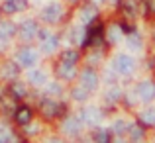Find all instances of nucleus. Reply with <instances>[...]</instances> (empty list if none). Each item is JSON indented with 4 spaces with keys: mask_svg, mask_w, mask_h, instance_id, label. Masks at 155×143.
I'll use <instances>...</instances> for the list:
<instances>
[{
    "mask_svg": "<svg viewBox=\"0 0 155 143\" xmlns=\"http://www.w3.org/2000/svg\"><path fill=\"white\" fill-rule=\"evenodd\" d=\"M12 96H16V98H22V96H26V88H24V84H14L12 86Z\"/></svg>",
    "mask_w": 155,
    "mask_h": 143,
    "instance_id": "6ab92c4d",
    "label": "nucleus"
},
{
    "mask_svg": "<svg viewBox=\"0 0 155 143\" xmlns=\"http://www.w3.org/2000/svg\"><path fill=\"white\" fill-rule=\"evenodd\" d=\"M38 24L34 22V20H26V22L20 26V35H22L24 39H31L35 34H38Z\"/></svg>",
    "mask_w": 155,
    "mask_h": 143,
    "instance_id": "423d86ee",
    "label": "nucleus"
},
{
    "mask_svg": "<svg viewBox=\"0 0 155 143\" xmlns=\"http://www.w3.org/2000/svg\"><path fill=\"white\" fill-rule=\"evenodd\" d=\"M63 132L67 133V135H79V133H81V122L77 120V118H69V120H65Z\"/></svg>",
    "mask_w": 155,
    "mask_h": 143,
    "instance_id": "1a4fd4ad",
    "label": "nucleus"
},
{
    "mask_svg": "<svg viewBox=\"0 0 155 143\" xmlns=\"http://www.w3.org/2000/svg\"><path fill=\"white\" fill-rule=\"evenodd\" d=\"M143 122H145V124L155 125V108L147 110V112H143Z\"/></svg>",
    "mask_w": 155,
    "mask_h": 143,
    "instance_id": "aec40b11",
    "label": "nucleus"
},
{
    "mask_svg": "<svg viewBox=\"0 0 155 143\" xmlns=\"http://www.w3.org/2000/svg\"><path fill=\"white\" fill-rule=\"evenodd\" d=\"M14 118H16L18 124L26 125V124H30V120H31V110L28 108V106H20V108H16Z\"/></svg>",
    "mask_w": 155,
    "mask_h": 143,
    "instance_id": "6e6552de",
    "label": "nucleus"
},
{
    "mask_svg": "<svg viewBox=\"0 0 155 143\" xmlns=\"http://www.w3.org/2000/svg\"><path fill=\"white\" fill-rule=\"evenodd\" d=\"M118 37H120V30H118L116 26L110 28V31H108V39H110V41H118Z\"/></svg>",
    "mask_w": 155,
    "mask_h": 143,
    "instance_id": "4be33fe9",
    "label": "nucleus"
},
{
    "mask_svg": "<svg viewBox=\"0 0 155 143\" xmlns=\"http://www.w3.org/2000/svg\"><path fill=\"white\" fill-rule=\"evenodd\" d=\"M61 61L67 63V65H75L77 61H79V53L73 51V49H69V51H65L63 55H61Z\"/></svg>",
    "mask_w": 155,
    "mask_h": 143,
    "instance_id": "2eb2a0df",
    "label": "nucleus"
},
{
    "mask_svg": "<svg viewBox=\"0 0 155 143\" xmlns=\"http://www.w3.org/2000/svg\"><path fill=\"white\" fill-rule=\"evenodd\" d=\"M137 94H140V98H143V100H151V98H155V84L141 83L137 86Z\"/></svg>",
    "mask_w": 155,
    "mask_h": 143,
    "instance_id": "9d476101",
    "label": "nucleus"
},
{
    "mask_svg": "<svg viewBox=\"0 0 155 143\" xmlns=\"http://www.w3.org/2000/svg\"><path fill=\"white\" fill-rule=\"evenodd\" d=\"M126 129H128V128H126V124L122 120H118L116 124H114V132H116V133H124Z\"/></svg>",
    "mask_w": 155,
    "mask_h": 143,
    "instance_id": "5701e85b",
    "label": "nucleus"
},
{
    "mask_svg": "<svg viewBox=\"0 0 155 143\" xmlns=\"http://www.w3.org/2000/svg\"><path fill=\"white\" fill-rule=\"evenodd\" d=\"M2 75L6 76V79H16V76H18V65H14V63H8L6 67L2 69Z\"/></svg>",
    "mask_w": 155,
    "mask_h": 143,
    "instance_id": "f3484780",
    "label": "nucleus"
},
{
    "mask_svg": "<svg viewBox=\"0 0 155 143\" xmlns=\"http://www.w3.org/2000/svg\"><path fill=\"white\" fill-rule=\"evenodd\" d=\"M84 120L91 122V124H96V122L100 120V116H98V112H96L94 108H88L87 112H84Z\"/></svg>",
    "mask_w": 155,
    "mask_h": 143,
    "instance_id": "a211bd4d",
    "label": "nucleus"
},
{
    "mask_svg": "<svg viewBox=\"0 0 155 143\" xmlns=\"http://www.w3.org/2000/svg\"><path fill=\"white\" fill-rule=\"evenodd\" d=\"M73 96H75V100H84V98H87V88H75V90H73Z\"/></svg>",
    "mask_w": 155,
    "mask_h": 143,
    "instance_id": "412c9836",
    "label": "nucleus"
},
{
    "mask_svg": "<svg viewBox=\"0 0 155 143\" xmlns=\"http://www.w3.org/2000/svg\"><path fill=\"white\" fill-rule=\"evenodd\" d=\"M57 75H59L61 79H73V76H75V65L61 63V67L57 69Z\"/></svg>",
    "mask_w": 155,
    "mask_h": 143,
    "instance_id": "f8f14e48",
    "label": "nucleus"
},
{
    "mask_svg": "<svg viewBox=\"0 0 155 143\" xmlns=\"http://www.w3.org/2000/svg\"><path fill=\"white\" fill-rule=\"evenodd\" d=\"M122 8H124L126 14H130V16L134 14V6H132V2H124V4H122Z\"/></svg>",
    "mask_w": 155,
    "mask_h": 143,
    "instance_id": "a878e982",
    "label": "nucleus"
},
{
    "mask_svg": "<svg viewBox=\"0 0 155 143\" xmlns=\"http://www.w3.org/2000/svg\"><path fill=\"white\" fill-rule=\"evenodd\" d=\"M57 45H59V39H57L55 35L47 34L45 37H43V51H47V53H53V51L57 49Z\"/></svg>",
    "mask_w": 155,
    "mask_h": 143,
    "instance_id": "9b49d317",
    "label": "nucleus"
},
{
    "mask_svg": "<svg viewBox=\"0 0 155 143\" xmlns=\"http://www.w3.org/2000/svg\"><path fill=\"white\" fill-rule=\"evenodd\" d=\"M94 16H96V8L94 6H84L83 10H81V20H83L84 24L92 22V20H94Z\"/></svg>",
    "mask_w": 155,
    "mask_h": 143,
    "instance_id": "ddd939ff",
    "label": "nucleus"
},
{
    "mask_svg": "<svg viewBox=\"0 0 155 143\" xmlns=\"http://www.w3.org/2000/svg\"><path fill=\"white\" fill-rule=\"evenodd\" d=\"M49 92H59V86H57V84H51V86H49Z\"/></svg>",
    "mask_w": 155,
    "mask_h": 143,
    "instance_id": "cd10ccee",
    "label": "nucleus"
},
{
    "mask_svg": "<svg viewBox=\"0 0 155 143\" xmlns=\"http://www.w3.org/2000/svg\"><path fill=\"white\" fill-rule=\"evenodd\" d=\"M81 84H83L87 90H94V88L98 86L96 73H92V71H83V75H81Z\"/></svg>",
    "mask_w": 155,
    "mask_h": 143,
    "instance_id": "0eeeda50",
    "label": "nucleus"
},
{
    "mask_svg": "<svg viewBox=\"0 0 155 143\" xmlns=\"http://www.w3.org/2000/svg\"><path fill=\"white\" fill-rule=\"evenodd\" d=\"M28 79H30L31 84H43L45 83V73L43 71H31Z\"/></svg>",
    "mask_w": 155,
    "mask_h": 143,
    "instance_id": "dca6fc26",
    "label": "nucleus"
},
{
    "mask_svg": "<svg viewBox=\"0 0 155 143\" xmlns=\"http://www.w3.org/2000/svg\"><path fill=\"white\" fill-rule=\"evenodd\" d=\"M141 135H143V133H141V129H137V128L132 129V137H134V139H141Z\"/></svg>",
    "mask_w": 155,
    "mask_h": 143,
    "instance_id": "bb28decb",
    "label": "nucleus"
},
{
    "mask_svg": "<svg viewBox=\"0 0 155 143\" xmlns=\"http://www.w3.org/2000/svg\"><path fill=\"white\" fill-rule=\"evenodd\" d=\"M114 69H116L120 75H128V73L134 71V61L132 57L128 55H118L116 59H114Z\"/></svg>",
    "mask_w": 155,
    "mask_h": 143,
    "instance_id": "f257e3e1",
    "label": "nucleus"
},
{
    "mask_svg": "<svg viewBox=\"0 0 155 143\" xmlns=\"http://www.w3.org/2000/svg\"><path fill=\"white\" fill-rule=\"evenodd\" d=\"M140 45H141L140 39H137L136 35H132V37H130V47H132V49H140Z\"/></svg>",
    "mask_w": 155,
    "mask_h": 143,
    "instance_id": "393cba45",
    "label": "nucleus"
},
{
    "mask_svg": "<svg viewBox=\"0 0 155 143\" xmlns=\"http://www.w3.org/2000/svg\"><path fill=\"white\" fill-rule=\"evenodd\" d=\"M71 2H75V0H71Z\"/></svg>",
    "mask_w": 155,
    "mask_h": 143,
    "instance_id": "c756f323",
    "label": "nucleus"
},
{
    "mask_svg": "<svg viewBox=\"0 0 155 143\" xmlns=\"http://www.w3.org/2000/svg\"><path fill=\"white\" fill-rule=\"evenodd\" d=\"M41 16H43V20H45V22L55 24V22H59V18L63 16V10H61L59 4H49V6L43 8Z\"/></svg>",
    "mask_w": 155,
    "mask_h": 143,
    "instance_id": "f03ea898",
    "label": "nucleus"
},
{
    "mask_svg": "<svg viewBox=\"0 0 155 143\" xmlns=\"http://www.w3.org/2000/svg\"><path fill=\"white\" fill-rule=\"evenodd\" d=\"M16 34V28H14V24H8V22H4L2 26H0V37L6 41L8 37H12V35Z\"/></svg>",
    "mask_w": 155,
    "mask_h": 143,
    "instance_id": "4468645a",
    "label": "nucleus"
},
{
    "mask_svg": "<svg viewBox=\"0 0 155 143\" xmlns=\"http://www.w3.org/2000/svg\"><path fill=\"white\" fill-rule=\"evenodd\" d=\"M26 8H28L26 0H4V4H2V10L6 14H14V12L26 10Z\"/></svg>",
    "mask_w": 155,
    "mask_h": 143,
    "instance_id": "39448f33",
    "label": "nucleus"
},
{
    "mask_svg": "<svg viewBox=\"0 0 155 143\" xmlns=\"http://www.w3.org/2000/svg\"><path fill=\"white\" fill-rule=\"evenodd\" d=\"M94 139L96 141H108V133L102 132V129H98V132H94Z\"/></svg>",
    "mask_w": 155,
    "mask_h": 143,
    "instance_id": "b1692460",
    "label": "nucleus"
},
{
    "mask_svg": "<svg viewBox=\"0 0 155 143\" xmlns=\"http://www.w3.org/2000/svg\"><path fill=\"white\" fill-rule=\"evenodd\" d=\"M61 110H63V106L57 104V102H53V100H43L41 102V112H43V116H47V118L59 116Z\"/></svg>",
    "mask_w": 155,
    "mask_h": 143,
    "instance_id": "20e7f679",
    "label": "nucleus"
},
{
    "mask_svg": "<svg viewBox=\"0 0 155 143\" xmlns=\"http://www.w3.org/2000/svg\"><path fill=\"white\" fill-rule=\"evenodd\" d=\"M108 2H116V0H108Z\"/></svg>",
    "mask_w": 155,
    "mask_h": 143,
    "instance_id": "c85d7f7f",
    "label": "nucleus"
},
{
    "mask_svg": "<svg viewBox=\"0 0 155 143\" xmlns=\"http://www.w3.org/2000/svg\"><path fill=\"white\" fill-rule=\"evenodd\" d=\"M16 61H18L22 67H31V65L38 61V55H35L31 49H22V51L16 55Z\"/></svg>",
    "mask_w": 155,
    "mask_h": 143,
    "instance_id": "7ed1b4c3",
    "label": "nucleus"
}]
</instances>
